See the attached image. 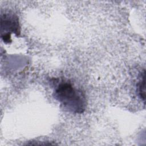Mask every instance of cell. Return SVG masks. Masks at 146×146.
Returning <instances> with one entry per match:
<instances>
[{
	"label": "cell",
	"mask_w": 146,
	"mask_h": 146,
	"mask_svg": "<svg viewBox=\"0 0 146 146\" xmlns=\"http://www.w3.org/2000/svg\"><path fill=\"white\" fill-rule=\"evenodd\" d=\"M53 96L67 111L82 113L86 110L87 100L84 92L68 80H62L55 87Z\"/></svg>",
	"instance_id": "6da1fadb"
},
{
	"label": "cell",
	"mask_w": 146,
	"mask_h": 146,
	"mask_svg": "<svg viewBox=\"0 0 146 146\" xmlns=\"http://www.w3.org/2000/svg\"><path fill=\"white\" fill-rule=\"evenodd\" d=\"M18 36L21 34V27L18 16L13 13H5L1 15V35L5 43L11 42V34Z\"/></svg>",
	"instance_id": "7a4b0ae2"
},
{
	"label": "cell",
	"mask_w": 146,
	"mask_h": 146,
	"mask_svg": "<svg viewBox=\"0 0 146 146\" xmlns=\"http://www.w3.org/2000/svg\"><path fill=\"white\" fill-rule=\"evenodd\" d=\"M137 91L141 99L145 102V71L141 72V78L137 84Z\"/></svg>",
	"instance_id": "3957f363"
}]
</instances>
